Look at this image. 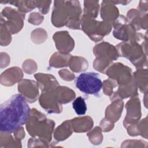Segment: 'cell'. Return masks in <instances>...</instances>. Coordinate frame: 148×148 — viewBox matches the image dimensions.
<instances>
[{"mask_svg": "<svg viewBox=\"0 0 148 148\" xmlns=\"http://www.w3.org/2000/svg\"><path fill=\"white\" fill-rule=\"evenodd\" d=\"M30 114V108L21 94L12 96L1 105V131L13 132L27 123Z\"/></svg>", "mask_w": 148, "mask_h": 148, "instance_id": "obj_1", "label": "cell"}, {"mask_svg": "<svg viewBox=\"0 0 148 148\" xmlns=\"http://www.w3.org/2000/svg\"><path fill=\"white\" fill-rule=\"evenodd\" d=\"M82 9L77 1H56L51 15L53 24L57 27L64 25L72 29H79Z\"/></svg>", "mask_w": 148, "mask_h": 148, "instance_id": "obj_2", "label": "cell"}, {"mask_svg": "<svg viewBox=\"0 0 148 148\" xmlns=\"http://www.w3.org/2000/svg\"><path fill=\"white\" fill-rule=\"evenodd\" d=\"M54 124L52 120L48 119L43 113L34 108L31 110L29 117L26 123V128L31 136L38 137L49 143L51 140Z\"/></svg>", "mask_w": 148, "mask_h": 148, "instance_id": "obj_3", "label": "cell"}, {"mask_svg": "<svg viewBox=\"0 0 148 148\" xmlns=\"http://www.w3.org/2000/svg\"><path fill=\"white\" fill-rule=\"evenodd\" d=\"M138 40L123 42L116 46L120 56L128 59L136 68H141L147 64L146 55L144 54L143 46L138 43Z\"/></svg>", "mask_w": 148, "mask_h": 148, "instance_id": "obj_4", "label": "cell"}, {"mask_svg": "<svg viewBox=\"0 0 148 148\" xmlns=\"http://www.w3.org/2000/svg\"><path fill=\"white\" fill-rule=\"evenodd\" d=\"M80 24L82 30L95 42L99 41L112 29V24L105 21H97L85 15L82 16Z\"/></svg>", "mask_w": 148, "mask_h": 148, "instance_id": "obj_5", "label": "cell"}, {"mask_svg": "<svg viewBox=\"0 0 148 148\" xmlns=\"http://www.w3.org/2000/svg\"><path fill=\"white\" fill-rule=\"evenodd\" d=\"M113 25L114 27L113 34L117 39L124 42L138 40L143 39V38H139L141 34H136L134 27L123 15L119 16L113 23Z\"/></svg>", "mask_w": 148, "mask_h": 148, "instance_id": "obj_6", "label": "cell"}, {"mask_svg": "<svg viewBox=\"0 0 148 148\" xmlns=\"http://www.w3.org/2000/svg\"><path fill=\"white\" fill-rule=\"evenodd\" d=\"M25 14L10 7L3 9L1 13V23H2L11 34L18 32L24 25Z\"/></svg>", "mask_w": 148, "mask_h": 148, "instance_id": "obj_7", "label": "cell"}, {"mask_svg": "<svg viewBox=\"0 0 148 148\" xmlns=\"http://www.w3.org/2000/svg\"><path fill=\"white\" fill-rule=\"evenodd\" d=\"M102 84L98 75L93 72L82 73L76 80V87L87 94H98L102 88Z\"/></svg>", "mask_w": 148, "mask_h": 148, "instance_id": "obj_8", "label": "cell"}, {"mask_svg": "<svg viewBox=\"0 0 148 148\" xmlns=\"http://www.w3.org/2000/svg\"><path fill=\"white\" fill-rule=\"evenodd\" d=\"M132 70L124 64L117 62L110 65L105 72L109 79L115 81L119 86H124L132 80Z\"/></svg>", "mask_w": 148, "mask_h": 148, "instance_id": "obj_9", "label": "cell"}, {"mask_svg": "<svg viewBox=\"0 0 148 148\" xmlns=\"http://www.w3.org/2000/svg\"><path fill=\"white\" fill-rule=\"evenodd\" d=\"M127 114L124 118L123 124L124 127L135 124L139 120L141 116L140 101L136 97H132L125 105Z\"/></svg>", "mask_w": 148, "mask_h": 148, "instance_id": "obj_10", "label": "cell"}, {"mask_svg": "<svg viewBox=\"0 0 148 148\" xmlns=\"http://www.w3.org/2000/svg\"><path fill=\"white\" fill-rule=\"evenodd\" d=\"M38 84L34 80L23 79L18 84V91L29 102H34L39 95Z\"/></svg>", "mask_w": 148, "mask_h": 148, "instance_id": "obj_11", "label": "cell"}, {"mask_svg": "<svg viewBox=\"0 0 148 148\" xmlns=\"http://www.w3.org/2000/svg\"><path fill=\"white\" fill-rule=\"evenodd\" d=\"M39 103L49 113H60L62 110L53 90L43 92L39 97Z\"/></svg>", "mask_w": 148, "mask_h": 148, "instance_id": "obj_12", "label": "cell"}, {"mask_svg": "<svg viewBox=\"0 0 148 148\" xmlns=\"http://www.w3.org/2000/svg\"><path fill=\"white\" fill-rule=\"evenodd\" d=\"M55 45L60 52L68 53L74 47L75 42L67 31L57 32L53 35Z\"/></svg>", "mask_w": 148, "mask_h": 148, "instance_id": "obj_13", "label": "cell"}, {"mask_svg": "<svg viewBox=\"0 0 148 148\" xmlns=\"http://www.w3.org/2000/svg\"><path fill=\"white\" fill-rule=\"evenodd\" d=\"M94 54L96 58L110 61L117 60L119 56L117 49L108 42H102L97 45L94 48Z\"/></svg>", "mask_w": 148, "mask_h": 148, "instance_id": "obj_14", "label": "cell"}, {"mask_svg": "<svg viewBox=\"0 0 148 148\" xmlns=\"http://www.w3.org/2000/svg\"><path fill=\"white\" fill-rule=\"evenodd\" d=\"M23 73L21 70L16 66L10 68L1 75V83L5 86H10L21 80Z\"/></svg>", "mask_w": 148, "mask_h": 148, "instance_id": "obj_15", "label": "cell"}, {"mask_svg": "<svg viewBox=\"0 0 148 148\" xmlns=\"http://www.w3.org/2000/svg\"><path fill=\"white\" fill-rule=\"evenodd\" d=\"M112 1H103L101 3V16L103 21L112 24L119 17V10Z\"/></svg>", "mask_w": 148, "mask_h": 148, "instance_id": "obj_16", "label": "cell"}, {"mask_svg": "<svg viewBox=\"0 0 148 148\" xmlns=\"http://www.w3.org/2000/svg\"><path fill=\"white\" fill-rule=\"evenodd\" d=\"M37 80L39 87L44 91H51L58 86V83L56 78L48 73H37L34 75Z\"/></svg>", "mask_w": 148, "mask_h": 148, "instance_id": "obj_17", "label": "cell"}, {"mask_svg": "<svg viewBox=\"0 0 148 148\" xmlns=\"http://www.w3.org/2000/svg\"><path fill=\"white\" fill-rule=\"evenodd\" d=\"M123 108V102L121 99H115L106 109L105 117L114 123L120 117Z\"/></svg>", "mask_w": 148, "mask_h": 148, "instance_id": "obj_18", "label": "cell"}, {"mask_svg": "<svg viewBox=\"0 0 148 148\" xmlns=\"http://www.w3.org/2000/svg\"><path fill=\"white\" fill-rule=\"evenodd\" d=\"M73 131L76 132H84L91 130L93 126V120L90 116L76 117L71 120Z\"/></svg>", "mask_w": 148, "mask_h": 148, "instance_id": "obj_19", "label": "cell"}, {"mask_svg": "<svg viewBox=\"0 0 148 148\" xmlns=\"http://www.w3.org/2000/svg\"><path fill=\"white\" fill-rule=\"evenodd\" d=\"M53 91L57 99L61 103H67L75 98V92L67 87L58 86Z\"/></svg>", "mask_w": 148, "mask_h": 148, "instance_id": "obj_20", "label": "cell"}, {"mask_svg": "<svg viewBox=\"0 0 148 148\" xmlns=\"http://www.w3.org/2000/svg\"><path fill=\"white\" fill-rule=\"evenodd\" d=\"M73 128L71 120H66L55 130L54 137L58 141H62L68 138L72 133Z\"/></svg>", "mask_w": 148, "mask_h": 148, "instance_id": "obj_21", "label": "cell"}, {"mask_svg": "<svg viewBox=\"0 0 148 148\" xmlns=\"http://www.w3.org/2000/svg\"><path fill=\"white\" fill-rule=\"evenodd\" d=\"M71 55L61 52L55 53L50 59V66L54 68L66 66L68 65Z\"/></svg>", "mask_w": 148, "mask_h": 148, "instance_id": "obj_22", "label": "cell"}, {"mask_svg": "<svg viewBox=\"0 0 148 148\" xmlns=\"http://www.w3.org/2000/svg\"><path fill=\"white\" fill-rule=\"evenodd\" d=\"M1 3H10L16 6L18 8V10L21 13L28 12L33 10L36 7V2L34 1H1Z\"/></svg>", "mask_w": 148, "mask_h": 148, "instance_id": "obj_23", "label": "cell"}, {"mask_svg": "<svg viewBox=\"0 0 148 148\" xmlns=\"http://www.w3.org/2000/svg\"><path fill=\"white\" fill-rule=\"evenodd\" d=\"M68 65L71 69L75 72L85 71L88 66V64L85 58L77 56H71Z\"/></svg>", "mask_w": 148, "mask_h": 148, "instance_id": "obj_24", "label": "cell"}, {"mask_svg": "<svg viewBox=\"0 0 148 148\" xmlns=\"http://www.w3.org/2000/svg\"><path fill=\"white\" fill-rule=\"evenodd\" d=\"M147 70H143V69H138L134 73V78H132L134 83L137 87H139L140 90L142 92H147Z\"/></svg>", "mask_w": 148, "mask_h": 148, "instance_id": "obj_25", "label": "cell"}, {"mask_svg": "<svg viewBox=\"0 0 148 148\" xmlns=\"http://www.w3.org/2000/svg\"><path fill=\"white\" fill-rule=\"evenodd\" d=\"M84 3V15L93 18L97 17L99 8L98 1H85Z\"/></svg>", "mask_w": 148, "mask_h": 148, "instance_id": "obj_26", "label": "cell"}, {"mask_svg": "<svg viewBox=\"0 0 148 148\" xmlns=\"http://www.w3.org/2000/svg\"><path fill=\"white\" fill-rule=\"evenodd\" d=\"M10 134L11 133L1 131V147L16 146L13 143L21 144L20 140H18L16 138L14 139Z\"/></svg>", "mask_w": 148, "mask_h": 148, "instance_id": "obj_27", "label": "cell"}, {"mask_svg": "<svg viewBox=\"0 0 148 148\" xmlns=\"http://www.w3.org/2000/svg\"><path fill=\"white\" fill-rule=\"evenodd\" d=\"M72 106L78 115H84L87 111V106L84 99L82 97L76 98L72 103Z\"/></svg>", "mask_w": 148, "mask_h": 148, "instance_id": "obj_28", "label": "cell"}, {"mask_svg": "<svg viewBox=\"0 0 148 148\" xmlns=\"http://www.w3.org/2000/svg\"><path fill=\"white\" fill-rule=\"evenodd\" d=\"M101 131V128H100L99 127H96L87 134V136H88L91 143L94 145L100 144V143L102 141L103 138Z\"/></svg>", "mask_w": 148, "mask_h": 148, "instance_id": "obj_29", "label": "cell"}, {"mask_svg": "<svg viewBox=\"0 0 148 148\" xmlns=\"http://www.w3.org/2000/svg\"><path fill=\"white\" fill-rule=\"evenodd\" d=\"M11 42V34L6 27L1 23V45L7 46Z\"/></svg>", "mask_w": 148, "mask_h": 148, "instance_id": "obj_30", "label": "cell"}, {"mask_svg": "<svg viewBox=\"0 0 148 148\" xmlns=\"http://www.w3.org/2000/svg\"><path fill=\"white\" fill-rule=\"evenodd\" d=\"M117 86V83L111 79H108L105 80L102 84L103 91L105 94L111 96L113 94V88Z\"/></svg>", "mask_w": 148, "mask_h": 148, "instance_id": "obj_31", "label": "cell"}, {"mask_svg": "<svg viewBox=\"0 0 148 148\" xmlns=\"http://www.w3.org/2000/svg\"><path fill=\"white\" fill-rule=\"evenodd\" d=\"M23 68L26 73L30 74L36 71L37 66L35 62L33 60H27L23 64Z\"/></svg>", "mask_w": 148, "mask_h": 148, "instance_id": "obj_32", "label": "cell"}, {"mask_svg": "<svg viewBox=\"0 0 148 148\" xmlns=\"http://www.w3.org/2000/svg\"><path fill=\"white\" fill-rule=\"evenodd\" d=\"M36 7L38 8L39 10L42 14H46L49 10L50 4L51 3V1H35Z\"/></svg>", "mask_w": 148, "mask_h": 148, "instance_id": "obj_33", "label": "cell"}, {"mask_svg": "<svg viewBox=\"0 0 148 148\" xmlns=\"http://www.w3.org/2000/svg\"><path fill=\"white\" fill-rule=\"evenodd\" d=\"M43 20V17L41 14H40L39 13L34 12L29 15L28 21L31 23V24L39 25L42 22Z\"/></svg>", "mask_w": 148, "mask_h": 148, "instance_id": "obj_34", "label": "cell"}, {"mask_svg": "<svg viewBox=\"0 0 148 148\" xmlns=\"http://www.w3.org/2000/svg\"><path fill=\"white\" fill-rule=\"evenodd\" d=\"M100 126L101 127V129L103 131L108 132L112 130L113 128L114 123L105 117L100 122Z\"/></svg>", "mask_w": 148, "mask_h": 148, "instance_id": "obj_35", "label": "cell"}, {"mask_svg": "<svg viewBox=\"0 0 148 148\" xmlns=\"http://www.w3.org/2000/svg\"><path fill=\"white\" fill-rule=\"evenodd\" d=\"M58 73L60 76L63 80L66 81H71L73 80L75 78V75L66 69L59 71Z\"/></svg>", "mask_w": 148, "mask_h": 148, "instance_id": "obj_36", "label": "cell"}, {"mask_svg": "<svg viewBox=\"0 0 148 148\" xmlns=\"http://www.w3.org/2000/svg\"><path fill=\"white\" fill-rule=\"evenodd\" d=\"M13 133L14 134V136L15 138H16L18 140H21L23 139L25 136V132L23 127H20L17 130H16L15 131H14Z\"/></svg>", "mask_w": 148, "mask_h": 148, "instance_id": "obj_37", "label": "cell"}]
</instances>
